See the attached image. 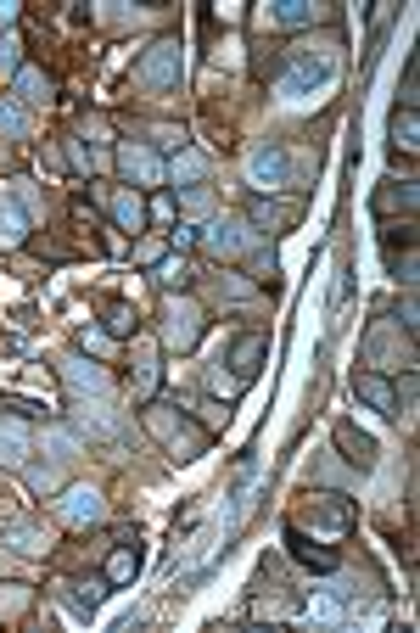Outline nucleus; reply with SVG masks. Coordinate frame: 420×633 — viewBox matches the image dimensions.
<instances>
[{
  "label": "nucleus",
  "instance_id": "1",
  "mask_svg": "<svg viewBox=\"0 0 420 633\" xmlns=\"http://www.w3.org/2000/svg\"><path fill=\"white\" fill-rule=\"evenodd\" d=\"M336 68H342V45L325 34L320 45H297L292 51V68L280 73V101H308V96H320V90H331Z\"/></svg>",
  "mask_w": 420,
  "mask_h": 633
},
{
  "label": "nucleus",
  "instance_id": "2",
  "mask_svg": "<svg viewBox=\"0 0 420 633\" xmlns=\"http://www.w3.org/2000/svg\"><path fill=\"white\" fill-rule=\"evenodd\" d=\"M308 169H314V152H292V146H280V141H269V146H258V152L247 157V180L258 185V191H303V180H308Z\"/></svg>",
  "mask_w": 420,
  "mask_h": 633
},
{
  "label": "nucleus",
  "instance_id": "3",
  "mask_svg": "<svg viewBox=\"0 0 420 633\" xmlns=\"http://www.w3.org/2000/svg\"><path fill=\"white\" fill-rule=\"evenodd\" d=\"M73 426H79V437L112 443V449H129V437H135V426H129L124 409H112L107 398H90V393L73 398Z\"/></svg>",
  "mask_w": 420,
  "mask_h": 633
},
{
  "label": "nucleus",
  "instance_id": "4",
  "mask_svg": "<svg viewBox=\"0 0 420 633\" xmlns=\"http://www.w3.org/2000/svg\"><path fill=\"white\" fill-rule=\"evenodd\" d=\"M146 426L163 437V449L174 454V460H196V454H208V432H202L185 409H174V404H152V409H146Z\"/></svg>",
  "mask_w": 420,
  "mask_h": 633
},
{
  "label": "nucleus",
  "instance_id": "5",
  "mask_svg": "<svg viewBox=\"0 0 420 633\" xmlns=\"http://www.w3.org/2000/svg\"><path fill=\"white\" fill-rule=\"evenodd\" d=\"M163 342L174 353H191L196 337H202V309H196L191 297H163V320H157Z\"/></svg>",
  "mask_w": 420,
  "mask_h": 633
},
{
  "label": "nucleus",
  "instance_id": "6",
  "mask_svg": "<svg viewBox=\"0 0 420 633\" xmlns=\"http://www.w3.org/2000/svg\"><path fill=\"white\" fill-rule=\"evenodd\" d=\"M140 85H146V90H157V96L180 85V40H174V34L152 40V51L140 57Z\"/></svg>",
  "mask_w": 420,
  "mask_h": 633
},
{
  "label": "nucleus",
  "instance_id": "7",
  "mask_svg": "<svg viewBox=\"0 0 420 633\" xmlns=\"http://www.w3.org/2000/svg\"><path fill=\"white\" fill-rule=\"evenodd\" d=\"M202 247H208V258H241L252 247V225L247 219H236V213H224V219H213L208 230H202Z\"/></svg>",
  "mask_w": 420,
  "mask_h": 633
},
{
  "label": "nucleus",
  "instance_id": "8",
  "mask_svg": "<svg viewBox=\"0 0 420 633\" xmlns=\"http://www.w3.org/2000/svg\"><path fill=\"white\" fill-rule=\"evenodd\" d=\"M56 516L68 521V527H96L101 516H107V499H101L90 482H73L68 493H62V505H56Z\"/></svg>",
  "mask_w": 420,
  "mask_h": 633
},
{
  "label": "nucleus",
  "instance_id": "9",
  "mask_svg": "<svg viewBox=\"0 0 420 633\" xmlns=\"http://www.w3.org/2000/svg\"><path fill=\"white\" fill-rule=\"evenodd\" d=\"M308 516H314V527L331 533V538H342L353 527V505L342 499V493H314V499H308Z\"/></svg>",
  "mask_w": 420,
  "mask_h": 633
},
{
  "label": "nucleus",
  "instance_id": "10",
  "mask_svg": "<svg viewBox=\"0 0 420 633\" xmlns=\"http://www.w3.org/2000/svg\"><path fill=\"white\" fill-rule=\"evenodd\" d=\"M264 353H269V342L258 337V331H247V337L230 342V359H224V365H230V376H236L241 387H247V381L258 376V370H264Z\"/></svg>",
  "mask_w": 420,
  "mask_h": 633
},
{
  "label": "nucleus",
  "instance_id": "11",
  "mask_svg": "<svg viewBox=\"0 0 420 633\" xmlns=\"http://www.w3.org/2000/svg\"><path fill=\"white\" fill-rule=\"evenodd\" d=\"M118 169H124V174H129V180H135V185H163L168 163H163V157L152 152V146H135V141H129L124 152H118Z\"/></svg>",
  "mask_w": 420,
  "mask_h": 633
},
{
  "label": "nucleus",
  "instance_id": "12",
  "mask_svg": "<svg viewBox=\"0 0 420 633\" xmlns=\"http://www.w3.org/2000/svg\"><path fill=\"white\" fill-rule=\"evenodd\" d=\"M62 381H68L73 393H96V398L112 393V376L101 365H90V359H79V353H68V359H62Z\"/></svg>",
  "mask_w": 420,
  "mask_h": 633
},
{
  "label": "nucleus",
  "instance_id": "13",
  "mask_svg": "<svg viewBox=\"0 0 420 633\" xmlns=\"http://www.w3.org/2000/svg\"><path fill=\"white\" fill-rule=\"evenodd\" d=\"M286 549H292V561L314 566V572H336V549L314 544V538H308L303 527H297V521H286Z\"/></svg>",
  "mask_w": 420,
  "mask_h": 633
},
{
  "label": "nucleus",
  "instance_id": "14",
  "mask_svg": "<svg viewBox=\"0 0 420 633\" xmlns=\"http://www.w3.org/2000/svg\"><path fill=\"white\" fill-rule=\"evenodd\" d=\"M303 219V202H252L247 208V225L252 230H286V225H297Z\"/></svg>",
  "mask_w": 420,
  "mask_h": 633
},
{
  "label": "nucleus",
  "instance_id": "15",
  "mask_svg": "<svg viewBox=\"0 0 420 633\" xmlns=\"http://www.w3.org/2000/svg\"><path fill=\"white\" fill-rule=\"evenodd\" d=\"M336 449L348 454V465H353V471H370V465H376V443H370V437H364L353 421H342V426H336Z\"/></svg>",
  "mask_w": 420,
  "mask_h": 633
},
{
  "label": "nucleus",
  "instance_id": "16",
  "mask_svg": "<svg viewBox=\"0 0 420 633\" xmlns=\"http://www.w3.org/2000/svg\"><path fill=\"white\" fill-rule=\"evenodd\" d=\"M129 393H135V404H152V393H157V353H152V342H140V348H135V376H129Z\"/></svg>",
  "mask_w": 420,
  "mask_h": 633
},
{
  "label": "nucleus",
  "instance_id": "17",
  "mask_svg": "<svg viewBox=\"0 0 420 633\" xmlns=\"http://www.w3.org/2000/svg\"><path fill=\"white\" fill-rule=\"evenodd\" d=\"M6 544L17 549V555H45V549H51V533H45L40 521H6Z\"/></svg>",
  "mask_w": 420,
  "mask_h": 633
},
{
  "label": "nucleus",
  "instance_id": "18",
  "mask_svg": "<svg viewBox=\"0 0 420 633\" xmlns=\"http://www.w3.org/2000/svg\"><path fill=\"white\" fill-rule=\"evenodd\" d=\"M353 393H359L370 409H381V415H398V393H392V381L376 376V370H364V376L353 381Z\"/></svg>",
  "mask_w": 420,
  "mask_h": 633
},
{
  "label": "nucleus",
  "instance_id": "19",
  "mask_svg": "<svg viewBox=\"0 0 420 633\" xmlns=\"http://www.w3.org/2000/svg\"><path fill=\"white\" fill-rule=\"evenodd\" d=\"M269 23H280V29H308V23H320V6H314V0H275V6H269Z\"/></svg>",
  "mask_w": 420,
  "mask_h": 633
},
{
  "label": "nucleus",
  "instance_id": "20",
  "mask_svg": "<svg viewBox=\"0 0 420 633\" xmlns=\"http://www.w3.org/2000/svg\"><path fill=\"white\" fill-rule=\"evenodd\" d=\"M28 241V213L17 208V197L0 191V247H23Z\"/></svg>",
  "mask_w": 420,
  "mask_h": 633
},
{
  "label": "nucleus",
  "instance_id": "21",
  "mask_svg": "<svg viewBox=\"0 0 420 633\" xmlns=\"http://www.w3.org/2000/svg\"><path fill=\"white\" fill-rule=\"evenodd\" d=\"M370 208H376L381 213V219H387V213H398V208H415V185H409V180H381V191H376V197H370Z\"/></svg>",
  "mask_w": 420,
  "mask_h": 633
},
{
  "label": "nucleus",
  "instance_id": "22",
  "mask_svg": "<svg viewBox=\"0 0 420 633\" xmlns=\"http://www.w3.org/2000/svg\"><path fill=\"white\" fill-rule=\"evenodd\" d=\"M17 107H45L51 101V79H45L40 68H17Z\"/></svg>",
  "mask_w": 420,
  "mask_h": 633
},
{
  "label": "nucleus",
  "instance_id": "23",
  "mask_svg": "<svg viewBox=\"0 0 420 633\" xmlns=\"http://www.w3.org/2000/svg\"><path fill=\"white\" fill-rule=\"evenodd\" d=\"M28 460V421H0V465Z\"/></svg>",
  "mask_w": 420,
  "mask_h": 633
},
{
  "label": "nucleus",
  "instance_id": "24",
  "mask_svg": "<svg viewBox=\"0 0 420 633\" xmlns=\"http://www.w3.org/2000/svg\"><path fill=\"white\" fill-rule=\"evenodd\" d=\"M112 219H118V230L140 236V230H146V202H140L135 191H118V197H112Z\"/></svg>",
  "mask_w": 420,
  "mask_h": 633
},
{
  "label": "nucleus",
  "instance_id": "25",
  "mask_svg": "<svg viewBox=\"0 0 420 633\" xmlns=\"http://www.w3.org/2000/svg\"><path fill=\"white\" fill-rule=\"evenodd\" d=\"M168 174L180 185H196L208 180V152H196V146H185V152H174V163H168Z\"/></svg>",
  "mask_w": 420,
  "mask_h": 633
},
{
  "label": "nucleus",
  "instance_id": "26",
  "mask_svg": "<svg viewBox=\"0 0 420 633\" xmlns=\"http://www.w3.org/2000/svg\"><path fill=\"white\" fill-rule=\"evenodd\" d=\"M79 432H68V426H45V454L51 460H79Z\"/></svg>",
  "mask_w": 420,
  "mask_h": 633
},
{
  "label": "nucleus",
  "instance_id": "27",
  "mask_svg": "<svg viewBox=\"0 0 420 633\" xmlns=\"http://www.w3.org/2000/svg\"><path fill=\"white\" fill-rule=\"evenodd\" d=\"M0 135L6 141H28V107H17L12 96H0Z\"/></svg>",
  "mask_w": 420,
  "mask_h": 633
},
{
  "label": "nucleus",
  "instance_id": "28",
  "mask_svg": "<svg viewBox=\"0 0 420 633\" xmlns=\"http://www.w3.org/2000/svg\"><path fill=\"white\" fill-rule=\"evenodd\" d=\"M140 572V549H112V561H107V583H135Z\"/></svg>",
  "mask_w": 420,
  "mask_h": 633
},
{
  "label": "nucleus",
  "instance_id": "29",
  "mask_svg": "<svg viewBox=\"0 0 420 633\" xmlns=\"http://www.w3.org/2000/svg\"><path fill=\"white\" fill-rule=\"evenodd\" d=\"M185 281H191V264H185V258H157V286H163L168 297H174V286L185 292Z\"/></svg>",
  "mask_w": 420,
  "mask_h": 633
},
{
  "label": "nucleus",
  "instance_id": "30",
  "mask_svg": "<svg viewBox=\"0 0 420 633\" xmlns=\"http://www.w3.org/2000/svg\"><path fill=\"white\" fill-rule=\"evenodd\" d=\"M107 331H112V337H129V331H135V309L118 303V297L107 303Z\"/></svg>",
  "mask_w": 420,
  "mask_h": 633
},
{
  "label": "nucleus",
  "instance_id": "31",
  "mask_svg": "<svg viewBox=\"0 0 420 633\" xmlns=\"http://www.w3.org/2000/svg\"><path fill=\"white\" fill-rule=\"evenodd\" d=\"M415 135H420L415 113H409V107H398V113H392V146H415Z\"/></svg>",
  "mask_w": 420,
  "mask_h": 633
},
{
  "label": "nucleus",
  "instance_id": "32",
  "mask_svg": "<svg viewBox=\"0 0 420 633\" xmlns=\"http://www.w3.org/2000/svg\"><path fill=\"white\" fill-rule=\"evenodd\" d=\"M101 594H107V577H90V583H73V605H84V611H96Z\"/></svg>",
  "mask_w": 420,
  "mask_h": 633
},
{
  "label": "nucleus",
  "instance_id": "33",
  "mask_svg": "<svg viewBox=\"0 0 420 633\" xmlns=\"http://www.w3.org/2000/svg\"><path fill=\"white\" fill-rule=\"evenodd\" d=\"M17 51H23V45H17V34H0V79H17V68H23V62H17Z\"/></svg>",
  "mask_w": 420,
  "mask_h": 633
},
{
  "label": "nucleus",
  "instance_id": "34",
  "mask_svg": "<svg viewBox=\"0 0 420 633\" xmlns=\"http://www.w3.org/2000/svg\"><path fill=\"white\" fill-rule=\"evenodd\" d=\"M208 387H213V393H219V398H241V381L230 376V370H224V359H219V365L208 370Z\"/></svg>",
  "mask_w": 420,
  "mask_h": 633
},
{
  "label": "nucleus",
  "instance_id": "35",
  "mask_svg": "<svg viewBox=\"0 0 420 633\" xmlns=\"http://www.w3.org/2000/svg\"><path fill=\"white\" fill-rule=\"evenodd\" d=\"M275 247H258V253H252V275H258V281H275Z\"/></svg>",
  "mask_w": 420,
  "mask_h": 633
},
{
  "label": "nucleus",
  "instance_id": "36",
  "mask_svg": "<svg viewBox=\"0 0 420 633\" xmlns=\"http://www.w3.org/2000/svg\"><path fill=\"white\" fill-rule=\"evenodd\" d=\"M180 208H185V213H196V219H202V213L213 208V197H208V191H202V185H191V191H185V197H180Z\"/></svg>",
  "mask_w": 420,
  "mask_h": 633
},
{
  "label": "nucleus",
  "instance_id": "37",
  "mask_svg": "<svg viewBox=\"0 0 420 633\" xmlns=\"http://www.w3.org/2000/svg\"><path fill=\"white\" fill-rule=\"evenodd\" d=\"M28 488H40V493H51V488H62V477H56L51 465H34V471H28Z\"/></svg>",
  "mask_w": 420,
  "mask_h": 633
},
{
  "label": "nucleus",
  "instance_id": "38",
  "mask_svg": "<svg viewBox=\"0 0 420 633\" xmlns=\"http://www.w3.org/2000/svg\"><path fill=\"white\" fill-rule=\"evenodd\" d=\"M308 617L314 622H342V605L336 600H308Z\"/></svg>",
  "mask_w": 420,
  "mask_h": 633
},
{
  "label": "nucleus",
  "instance_id": "39",
  "mask_svg": "<svg viewBox=\"0 0 420 633\" xmlns=\"http://www.w3.org/2000/svg\"><path fill=\"white\" fill-rule=\"evenodd\" d=\"M23 605H28V589H6L0 594V617H17Z\"/></svg>",
  "mask_w": 420,
  "mask_h": 633
},
{
  "label": "nucleus",
  "instance_id": "40",
  "mask_svg": "<svg viewBox=\"0 0 420 633\" xmlns=\"http://www.w3.org/2000/svg\"><path fill=\"white\" fill-rule=\"evenodd\" d=\"M79 342H84V348H90V353H107V348H112V337H107V331H84Z\"/></svg>",
  "mask_w": 420,
  "mask_h": 633
},
{
  "label": "nucleus",
  "instance_id": "41",
  "mask_svg": "<svg viewBox=\"0 0 420 633\" xmlns=\"http://www.w3.org/2000/svg\"><path fill=\"white\" fill-rule=\"evenodd\" d=\"M135 258H140V264H157V258H163V247H157V241H135Z\"/></svg>",
  "mask_w": 420,
  "mask_h": 633
},
{
  "label": "nucleus",
  "instance_id": "42",
  "mask_svg": "<svg viewBox=\"0 0 420 633\" xmlns=\"http://www.w3.org/2000/svg\"><path fill=\"white\" fill-rule=\"evenodd\" d=\"M12 23H17V6L12 0H0V29H12Z\"/></svg>",
  "mask_w": 420,
  "mask_h": 633
}]
</instances>
